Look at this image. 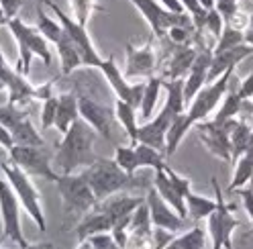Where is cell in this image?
<instances>
[{
	"mask_svg": "<svg viewBox=\"0 0 253 249\" xmlns=\"http://www.w3.org/2000/svg\"><path fill=\"white\" fill-rule=\"evenodd\" d=\"M25 117H29V113L23 111V108L17 106V104L6 102V104L0 106V124H2V127H6L8 131H10L17 123H21Z\"/></svg>",
	"mask_w": 253,
	"mask_h": 249,
	"instance_id": "38",
	"label": "cell"
},
{
	"mask_svg": "<svg viewBox=\"0 0 253 249\" xmlns=\"http://www.w3.org/2000/svg\"><path fill=\"white\" fill-rule=\"evenodd\" d=\"M194 129L198 131L200 141L207 145V149L214 155V158L223 160V162H233L231 137H229V121L225 124H214L212 121H200V123L194 124Z\"/></svg>",
	"mask_w": 253,
	"mask_h": 249,
	"instance_id": "14",
	"label": "cell"
},
{
	"mask_svg": "<svg viewBox=\"0 0 253 249\" xmlns=\"http://www.w3.org/2000/svg\"><path fill=\"white\" fill-rule=\"evenodd\" d=\"M94 2H96V0H70L72 10H74V19L80 25H84V27L88 25L90 14L94 10Z\"/></svg>",
	"mask_w": 253,
	"mask_h": 249,
	"instance_id": "39",
	"label": "cell"
},
{
	"mask_svg": "<svg viewBox=\"0 0 253 249\" xmlns=\"http://www.w3.org/2000/svg\"><path fill=\"white\" fill-rule=\"evenodd\" d=\"M212 188H214V200H216V208L209 216V233L212 239V249H220V247L233 249L231 235L237 227H241V221L233 214L235 205H227L225 202L216 178H212Z\"/></svg>",
	"mask_w": 253,
	"mask_h": 249,
	"instance_id": "8",
	"label": "cell"
},
{
	"mask_svg": "<svg viewBox=\"0 0 253 249\" xmlns=\"http://www.w3.org/2000/svg\"><path fill=\"white\" fill-rule=\"evenodd\" d=\"M229 137H231V153H233V164L243 155V151L249 147V141L253 137V129L245 121H229Z\"/></svg>",
	"mask_w": 253,
	"mask_h": 249,
	"instance_id": "26",
	"label": "cell"
},
{
	"mask_svg": "<svg viewBox=\"0 0 253 249\" xmlns=\"http://www.w3.org/2000/svg\"><path fill=\"white\" fill-rule=\"evenodd\" d=\"M80 119V108H78V94L76 92H63L57 96V113H55V123L53 127L66 135L72 124Z\"/></svg>",
	"mask_w": 253,
	"mask_h": 249,
	"instance_id": "23",
	"label": "cell"
},
{
	"mask_svg": "<svg viewBox=\"0 0 253 249\" xmlns=\"http://www.w3.org/2000/svg\"><path fill=\"white\" fill-rule=\"evenodd\" d=\"M241 104H243V100L239 98V94H237V90H227V94L223 98V106H220V111L212 119V123L214 124H225L227 121L235 119L241 111Z\"/></svg>",
	"mask_w": 253,
	"mask_h": 249,
	"instance_id": "35",
	"label": "cell"
},
{
	"mask_svg": "<svg viewBox=\"0 0 253 249\" xmlns=\"http://www.w3.org/2000/svg\"><path fill=\"white\" fill-rule=\"evenodd\" d=\"M171 55L164 68V80H180V78L188 76L190 68H192L194 59L198 55V49L192 45H171Z\"/></svg>",
	"mask_w": 253,
	"mask_h": 249,
	"instance_id": "20",
	"label": "cell"
},
{
	"mask_svg": "<svg viewBox=\"0 0 253 249\" xmlns=\"http://www.w3.org/2000/svg\"><path fill=\"white\" fill-rule=\"evenodd\" d=\"M135 155H137V167H153V169H162L166 167V155L162 151H157L155 147H149L145 143H137L135 145Z\"/></svg>",
	"mask_w": 253,
	"mask_h": 249,
	"instance_id": "34",
	"label": "cell"
},
{
	"mask_svg": "<svg viewBox=\"0 0 253 249\" xmlns=\"http://www.w3.org/2000/svg\"><path fill=\"white\" fill-rule=\"evenodd\" d=\"M237 94H239V98H241L243 102L249 100V98H253V72L245 78L243 82L237 84Z\"/></svg>",
	"mask_w": 253,
	"mask_h": 249,
	"instance_id": "44",
	"label": "cell"
},
{
	"mask_svg": "<svg viewBox=\"0 0 253 249\" xmlns=\"http://www.w3.org/2000/svg\"><path fill=\"white\" fill-rule=\"evenodd\" d=\"M0 219H2V237L12 241L19 249H25L29 243L21 227V202L6 178H0Z\"/></svg>",
	"mask_w": 253,
	"mask_h": 249,
	"instance_id": "10",
	"label": "cell"
},
{
	"mask_svg": "<svg viewBox=\"0 0 253 249\" xmlns=\"http://www.w3.org/2000/svg\"><path fill=\"white\" fill-rule=\"evenodd\" d=\"M115 117L119 119V123L123 124V129L126 131L131 139V145L135 147L139 143V124H137V108L131 106L129 102L119 100L115 102Z\"/></svg>",
	"mask_w": 253,
	"mask_h": 249,
	"instance_id": "28",
	"label": "cell"
},
{
	"mask_svg": "<svg viewBox=\"0 0 253 249\" xmlns=\"http://www.w3.org/2000/svg\"><path fill=\"white\" fill-rule=\"evenodd\" d=\"M98 70L104 74L106 82H108L110 88H113V92L117 94V98L129 102L131 106H135L137 111H139V108H141V100H143L145 84H129V82H126V78L123 76V72H121L119 66H117L115 55H108V57L102 61V66H100Z\"/></svg>",
	"mask_w": 253,
	"mask_h": 249,
	"instance_id": "13",
	"label": "cell"
},
{
	"mask_svg": "<svg viewBox=\"0 0 253 249\" xmlns=\"http://www.w3.org/2000/svg\"><path fill=\"white\" fill-rule=\"evenodd\" d=\"M86 241L92 245V249H123L110 233H98V235L88 237Z\"/></svg>",
	"mask_w": 253,
	"mask_h": 249,
	"instance_id": "42",
	"label": "cell"
},
{
	"mask_svg": "<svg viewBox=\"0 0 253 249\" xmlns=\"http://www.w3.org/2000/svg\"><path fill=\"white\" fill-rule=\"evenodd\" d=\"M126 49V68H125V78H149L155 76L157 68V55L153 49V39H149L143 47H135L133 43L125 45Z\"/></svg>",
	"mask_w": 253,
	"mask_h": 249,
	"instance_id": "16",
	"label": "cell"
},
{
	"mask_svg": "<svg viewBox=\"0 0 253 249\" xmlns=\"http://www.w3.org/2000/svg\"><path fill=\"white\" fill-rule=\"evenodd\" d=\"M82 174L88 180L98 202L135 186V176H129L123 167H119L115 160H106V158H96V162L92 166L82 169Z\"/></svg>",
	"mask_w": 253,
	"mask_h": 249,
	"instance_id": "5",
	"label": "cell"
},
{
	"mask_svg": "<svg viewBox=\"0 0 253 249\" xmlns=\"http://www.w3.org/2000/svg\"><path fill=\"white\" fill-rule=\"evenodd\" d=\"M231 78H233V70H227L220 78H216L212 84H207L194 96V100L190 102L188 111H184L176 121L171 123V127H169V131L166 135V160H169L171 155L176 153V149L180 147L186 133L192 129L196 123L207 119L214 111V106L225 98Z\"/></svg>",
	"mask_w": 253,
	"mask_h": 249,
	"instance_id": "1",
	"label": "cell"
},
{
	"mask_svg": "<svg viewBox=\"0 0 253 249\" xmlns=\"http://www.w3.org/2000/svg\"><path fill=\"white\" fill-rule=\"evenodd\" d=\"M253 180V137L249 141V147L243 151V155L235 162V174L229 186V192H235L237 188H243L245 184Z\"/></svg>",
	"mask_w": 253,
	"mask_h": 249,
	"instance_id": "27",
	"label": "cell"
},
{
	"mask_svg": "<svg viewBox=\"0 0 253 249\" xmlns=\"http://www.w3.org/2000/svg\"><path fill=\"white\" fill-rule=\"evenodd\" d=\"M2 249V247H0ZM25 249H53V243L49 241H43V243H33V245H27Z\"/></svg>",
	"mask_w": 253,
	"mask_h": 249,
	"instance_id": "48",
	"label": "cell"
},
{
	"mask_svg": "<svg viewBox=\"0 0 253 249\" xmlns=\"http://www.w3.org/2000/svg\"><path fill=\"white\" fill-rule=\"evenodd\" d=\"M78 249H92V245L88 241H80V245H78Z\"/></svg>",
	"mask_w": 253,
	"mask_h": 249,
	"instance_id": "50",
	"label": "cell"
},
{
	"mask_svg": "<svg viewBox=\"0 0 253 249\" xmlns=\"http://www.w3.org/2000/svg\"><path fill=\"white\" fill-rule=\"evenodd\" d=\"M204 29H207L214 39H218L220 33H223L225 21H223V17H220V12H218L216 8H211V10H209V14H207V23H204Z\"/></svg>",
	"mask_w": 253,
	"mask_h": 249,
	"instance_id": "41",
	"label": "cell"
},
{
	"mask_svg": "<svg viewBox=\"0 0 253 249\" xmlns=\"http://www.w3.org/2000/svg\"><path fill=\"white\" fill-rule=\"evenodd\" d=\"M41 2H43V0H37V4H41Z\"/></svg>",
	"mask_w": 253,
	"mask_h": 249,
	"instance_id": "52",
	"label": "cell"
},
{
	"mask_svg": "<svg viewBox=\"0 0 253 249\" xmlns=\"http://www.w3.org/2000/svg\"><path fill=\"white\" fill-rule=\"evenodd\" d=\"M57 192L63 200V210L66 214L74 216H84L88 210L96 207V196H94L88 180L84 174H66V176H57L55 180Z\"/></svg>",
	"mask_w": 253,
	"mask_h": 249,
	"instance_id": "7",
	"label": "cell"
},
{
	"mask_svg": "<svg viewBox=\"0 0 253 249\" xmlns=\"http://www.w3.org/2000/svg\"><path fill=\"white\" fill-rule=\"evenodd\" d=\"M115 162L129 176H135V172L139 169L137 167V155H135V147L133 145H115Z\"/></svg>",
	"mask_w": 253,
	"mask_h": 249,
	"instance_id": "37",
	"label": "cell"
},
{
	"mask_svg": "<svg viewBox=\"0 0 253 249\" xmlns=\"http://www.w3.org/2000/svg\"><path fill=\"white\" fill-rule=\"evenodd\" d=\"M211 59H212V49L211 47H200L198 49V55L194 59L192 68H190L186 80H184V102H192L194 96L198 92L207 86V80H209V70H211Z\"/></svg>",
	"mask_w": 253,
	"mask_h": 249,
	"instance_id": "18",
	"label": "cell"
},
{
	"mask_svg": "<svg viewBox=\"0 0 253 249\" xmlns=\"http://www.w3.org/2000/svg\"><path fill=\"white\" fill-rule=\"evenodd\" d=\"M129 2H133L141 10V14L145 17L151 29V35L157 39H164L173 25H192V19H190L188 12H182V14L169 12L157 0H129Z\"/></svg>",
	"mask_w": 253,
	"mask_h": 249,
	"instance_id": "12",
	"label": "cell"
},
{
	"mask_svg": "<svg viewBox=\"0 0 253 249\" xmlns=\"http://www.w3.org/2000/svg\"><path fill=\"white\" fill-rule=\"evenodd\" d=\"M164 88L168 92L166 104L153 121H147L145 124L139 127V143L155 147L157 151H162L166 155V135L171 127V123L176 121L186 108L184 78H180V80H164Z\"/></svg>",
	"mask_w": 253,
	"mask_h": 249,
	"instance_id": "3",
	"label": "cell"
},
{
	"mask_svg": "<svg viewBox=\"0 0 253 249\" xmlns=\"http://www.w3.org/2000/svg\"><path fill=\"white\" fill-rule=\"evenodd\" d=\"M162 88H164V78L162 76H151L145 82L143 100H141V108H139L141 119H151V115L155 111V104H157V100H160Z\"/></svg>",
	"mask_w": 253,
	"mask_h": 249,
	"instance_id": "31",
	"label": "cell"
},
{
	"mask_svg": "<svg viewBox=\"0 0 253 249\" xmlns=\"http://www.w3.org/2000/svg\"><path fill=\"white\" fill-rule=\"evenodd\" d=\"M8 160L19 166L25 174L29 176H39L43 180L55 182L57 180V172L53 169V162H51V153L43 147H35V145H12L8 149Z\"/></svg>",
	"mask_w": 253,
	"mask_h": 249,
	"instance_id": "9",
	"label": "cell"
},
{
	"mask_svg": "<svg viewBox=\"0 0 253 249\" xmlns=\"http://www.w3.org/2000/svg\"><path fill=\"white\" fill-rule=\"evenodd\" d=\"M0 169H2L4 178L8 180V184L12 186L14 194H17L21 207L29 212V216L35 221L37 229L41 233H45L47 229V221H45V214L41 208V196L35 188V184L31 182L29 174H25L19 166H14L10 160H0Z\"/></svg>",
	"mask_w": 253,
	"mask_h": 249,
	"instance_id": "6",
	"label": "cell"
},
{
	"mask_svg": "<svg viewBox=\"0 0 253 249\" xmlns=\"http://www.w3.org/2000/svg\"><path fill=\"white\" fill-rule=\"evenodd\" d=\"M204 239H207L204 229L202 227H194V229L186 231L184 235L173 237L164 249H207L204 247Z\"/></svg>",
	"mask_w": 253,
	"mask_h": 249,
	"instance_id": "33",
	"label": "cell"
},
{
	"mask_svg": "<svg viewBox=\"0 0 253 249\" xmlns=\"http://www.w3.org/2000/svg\"><path fill=\"white\" fill-rule=\"evenodd\" d=\"M8 31L12 33L14 41L19 45V64H17V72L23 76H29L31 70V59L33 55H37L43 64L49 68L53 64V55L49 49V41H47L37 27H31L25 21H21L19 17H14L6 23Z\"/></svg>",
	"mask_w": 253,
	"mask_h": 249,
	"instance_id": "4",
	"label": "cell"
},
{
	"mask_svg": "<svg viewBox=\"0 0 253 249\" xmlns=\"http://www.w3.org/2000/svg\"><path fill=\"white\" fill-rule=\"evenodd\" d=\"M186 208H188V216L192 221H202L204 216H209L212 214V210L216 208V200L212 198H207V196H200V194H194L192 190H190L186 196Z\"/></svg>",
	"mask_w": 253,
	"mask_h": 249,
	"instance_id": "29",
	"label": "cell"
},
{
	"mask_svg": "<svg viewBox=\"0 0 253 249\" xmlns=\"http://www.w3.org/2000/svg\"><path fill=\"white\" fill-rule=\"evenodd\" d=\"M249 55H253V47L247 43H241V45H237V47H231L225 51H212L207 84H212L216 78H220L227 70H235L237 64H241V61Z\"/></svg>",
	"mask_w": 253,
	"mask_h": 249,
	"instance_id": "19",
	"label": "cell"
},
{
	"mask_svg": "<svg viewBox=\"0 0 253 249\" xmlns=\"http://www.w3.org/2000/svg\"><path fill=\"white\" fill-rule=\"evenodd\" d=\"M78 108H80V119L82 121H86L94 131L106 139V141H113V119H115L113 108L96 102L94 98H90L86 94L78 96Z\"/></svg>",
	"mask_w": 253,
	"mask_h": 249,
	"instance_id": "15",
	"label": "cell"
},
{
	"mask_svg": "<svg viewBox=\"0 0 253 249\" xmlns=\"http://www.w3.org/2000/svg\"><path fill=\"white\" fill-rule=\"evenodd\" d=\"M245 43V33L241 29L237 27H231V25H225L223 33H220V37L216 39V45L212 51H225V49H231V47H237V45Z\"/></svg>",
	"mask_w": 253,
	"mask_h": 249,
	"instance_id": "36",
	"label": "cell"
},
{
	"mask_svg": "<svg viewBox=\"0 0 253 249\" xmlns=\"http://www.w3.org/2000/svg\"><path fill=\"white\" fill-rule=\"evenodd\" d=\"M233 2H239V0H233Z\"/></svg>",
	"mask_w": 253,
	"mask_h": 249,
	"instance_id": "53",
	"label": "cell"
},
{
	"mask_svg": "<svg viewBox=\"0 0 253 249\" xmlns=\"http://www.w3.org/2000/svg\"><path fill=\"white\" fill-rule=\"evenodd\" d=\"M160 4H162L164 8H168L169 12H176V14H182V12H186L180 0H160Z\"/></svg>",
	"mask_w": 253,
	"mask_h": 249,
	"instance_id": "46",
	"label": "cell"
},
{
	"mask_svg": "<svg viewBox=\"0 0 253 249\" xmlns=\"http://www.w3.org/2000/svg\"><path fill=\"white\" fill-rule=\"evenodd\" d=\"M43 2L53 10L55 19L61 23L63 31H66V33L70 35V39L74 41V45L78 47V51H80V55H82V66H84V68H100L104 59L98 55L96 47L92 45V39H90V35H88L86 27L80 25L76 19H72L70 14H66L55 2H51V0H43Z\"/></svg>",
	"mask_w": 253,
	"mask_h": 249,
	"instance_id": "11",
	"label": "cell"
},
{
	"mask_svg": "<svg viewBox=\"0 0 253 249\" xmlns=\"http://www.w3.org/2000/svg\"><path fill=\"white\" fill-rule=\"evenodd\" d=\"M23 2L25 0H0V8H2L4 17L10 21V19H14L19 14V10L23 8Z\"/></svg>",
	"mask_w": 253,
	"mask_h": 249,
	"instance_id": "43",
	"label": "cell"
},
{
	"mask_svg": "<svg viewBox=\"0 0 253 249\" xmlns=\"http://www.w3.org/2000/svg\"><path fill=\"white\" fill-rule=\"evenodd\" d=\"M153 188L160 192V196L168 202V205L176 210L182 219H188V208H186V200L184 196L176 190V186L171 184V180L166 174V167L155 169V178H153Z\"/></svg>",
	"mask_w": 253,
	"mask_h": 249,
	"instance_id": "24",
	"label": "cell"
},
{
	"mask_svg": "<svg viewBox=\"0 0 253 249\" xmlns=\"http://www.w3.org/2000/svg\"><path fill=\"white\" fill-rule=\"evenodd\" d=\"M35 27L39 29V33H41L47 41H49V43H53V45L63 37V27H61V23H59L57 19H51L49 14L43 10L41 4H37V25H35Z\"/></svg>",
	"mask_w": 253,
	"mask_h": 249,
	"instance_id": "32",
	"label": "cell"
},
{
	"mask_svg": "<svg viewBox=\"0 0 253 249\" xmlns=\"http://www.w3.org/2000/svg\"><path fill=\"white\" fill-rule=\"evenodd\" d=\"M12 145H14V141H12L10 131H8L6 127H2V124H0V147H2L4 151H8Z\"/></svg>",
	"mask_w": 253,
	"mask_h": 249,
	"instance_id": "45",
	"label": "cell"
},
{
	"mask_svg": "<svg viewBox=\"0 0 253 249\" xmlns=\"http://www.w3.org/2000/svg\"><path fill=\"white\" fill-rule=\"evenodd\" d=\"M243 33H245V43L253 47V10L249 14V21H247V27H245Z\"/></svg>",
	"mask_w": 253,
	"mask_h": 249,
	"instance_id": "47",
	"label": "cell"
},
{
	"mask_svg": "<svg viewBox=\"0 0 253 249\" xmlns=\"http://www.w3.org/2000/svg\"><path fill=\"white\" fill-rule=\"evenodd\" d=\"M94 141H96V131L86 121L78 119L57 143V149L53 155V169L59 176H66L92 166L96 162Z\"/></svg>",
	"mask_w": 253,
	"mask_h": 249,
	"instance_id": "2",
	"label": "cell"
},
{
	"mask_svg": "<svg viewBox=\"0 0 253 249\" xmlns=\"http://www.w3.org/2000/svg\"><path fill=\"white\" fill-rule=\"evenodd\" d=\"M113 219L102 212L100 208L94 207L92 210H88L84 216H80V223L76 225V237H78V243L80 241H86L88 237L92 235H98V233H110L113 231Z\"/></svg>",
	"mask_w": 253,
	"mask_h": 249,
	"instance_id": "22",
	"label": "cell"
},
{
	"mask_svg": "<svg viewBox=\"0 0 253 249\" xmlns=\"http://www.w3.org/2000/svg\"><path fill=\"white\" fill-rule=\"evenodd\" d=\"M55 49H57V55L61 61V76H70L74 70L82 66V55L66 31H63V37L55 43Z\"/></svg>",
	"mask_w": 253,
	"mask_h": 249,
	"instance_id": "25",
	"label": "cell"
},
{
	"mask_svg": "<svg viewBox=\"0 0 253 249\" xmlns=\"http://www.w3.org/2000/svg\"><path fill=\"white\" fill-rule=\"evenodd\" d=\"M55 113H57V96H49L47 100H43V108H41V127L49 129L55 123Z\"/></svg>",
	"mask_w": 253,
	"mask_h": 249,
	"instance_id": "40",
	"label": "cell"
},
{
	"mask_svg": "<svg viewBox=\"0 0 253 249\" xmlns=\"http://www.w3.org/2000/svg\"><path fill=\"white\" fill-rule=\"evenodd\" d=\"M6 23H8V19L4 17V12H2V8H0V27H2V25L6 27Z\"/></svg>",
	"mask_w": 253,
	"mask_h": 249,
	"instance_id": "49",
	"label": "cell"
},
{
	"mask_svg": "<svg viewBox=\"0 0 253 249\" xmlns=\"http://www.w3.org/2000/svg\"><path fill=\"white\" fill-rule=\"evenodd\" d=\"M145 202V198L141 196H129V194H113L108 196L100 202H96V208H100L102 212H106L110 219H113V223H119L121 219H125V216L133 214V210L137 207H141ZM115 227V225H113Z\"/></svg>",
	"mask_w": 253,
	"mask_h": 249,
	"instance_id": "21",
	"label": "cell"
},
{
	"mask_svg": "<svg viewBox=\"0 0 253 249\" xmlns=\"http://www.w3.org/2000/svg\"><path fill=\"white\" fill-rule=\"evenodd\" d=\"M145 205L149 208V216H151L153 227H160V229H166V231H171V233H178V231L184 229L186 219H182V216L168 205L153 186L149 188V192L145 196Z\"/></svg>",
	"mask_w": 253,
	"mask_h": 249,
	"instance_id": "17",
	"label": "cell"
},
{
	"mask_svg": "<svg viewBox=\"0 0 253 249\" xmlns=\"http://www.w3.org/2000/svg\"><path fill=\"white\" fill-rule=\"evenodd\" d=\"M10 135H12L14 145H35V147H43L45 145L43 137L33 127V123L29 121V117H25L21 123L14 124V127L10 129Z\"/></svg>",
	"mask_w": 253,
	"mask_h": 249,
	"instance_id": "30",
	"label": "cell"
},
{
	"mask_svg": "<svg viewBox=\"0 0 253 249\" xmlns=\"http://www.w3.org/2000/svg\"><path fill=\"white\" fill-rule=\"evenodd\" d=\"M2 241H4V237H2V235H0V247H2Z\"/></svg>",
	"mask_w": 253,
	"mask_h": 249,
	"instance_id": "51",
	"label": "cell"
}]
</instances>
